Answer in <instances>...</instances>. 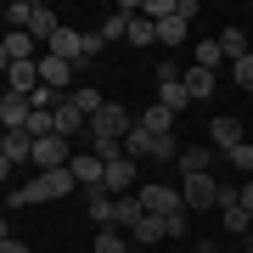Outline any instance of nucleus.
I'll use <instances>...</instances> for the list:
<instances>
[{
	"instance_id": "obj_35",
	"label": "nucleus",
	"mask_w": 253,
	"mask_h": 253,
	"mask_svg": "<svg viewBox=\"0 0 253 253\" xmlns=\"http://www.w3.org/2000/svg\"><path fill=\"white\" fill-rule=\"evenodd\" d=\"M236 203H242V208H248V214H253V174H248V180H242V186H236Z\"/></svg>"
},
{
	"instance_id": "obj_40",
	"label": "nucleus",
	"mask_w": 253,
	"mask_h": 253,
	"mask_svg": "<svg viewBox=\"0 0 253 253\" xmlns=\"http://www.w3.org/2000/svg\"><path fill=\"white\" fill-rule=\"evenodd\" d=\"M197 253H225V248H214V242H203V248H197Z\"/></svg>"
},
{
	"instance_id": "obj_42",
	"label": "nucleus",
	"mask_w": 253,
	"mask_h": 253,
	"mask_svg": "<svg viewBox=\"0 0 253 253\" xmlns=\"http://www.w3.org/2000/svg\"><path fill=\"white\" fill-rule=\"evenodd\" d=\"M0 96H6V79H0Z\"/></svg>"
},
{
	"instance_id": "obj_25",
	"label": "nucleus",
	"mask_w": 253,
	"mask_h": 253,
	"mask_svg": "<svg viewBox=\"0 0 253 253\" xmlns=\"http://www.w3.org/2000/svg\"><path fill=\"white\" fill-rule=\"evenodd\" d=\"M124 40H129V45H152V40H158V23H146V17H129Z\"/></svg>"
},
{
	"instance_id": "obj_38",
	"label": "nucleus",
	"mask_w": 253,
	"mask_h": 253,
	"mask_svg": "<svg viewBox=\"0 0 253 253\" xmlns=\"http://www.w3.org/2000/svg\"><path fill=\"white\" fill-rule=\"evenodd\" d=\"M6 68H11V56H6V40H0V79H6Z\"/></svg>"
},
{
	"instance_id": "obj_43",
	"label": "nucleus",
	"mask_w": 253,
	"mask_h": 253,
	"mask_svg": "<svg viewBox=\"0 0 253 253\" xmlns=\"http://www.w3.org/2000/svg\"><path fill=\"white\" fill-rule=\"evenodd\" d=\"M248 253H253V248H248Z\"/></svg>"
},
{
	"instance_id": "obj_33",
	"label": "nucleus",
	"mask_w": 253,
	"mask_h": 253,
	"mask_svg": "<svg viewBox=\"0 0 253 253\" xmlns=\"http://www.w3.org/2000/svg\"><path fill=\"white\" fill-rule=\"evenodd\" d=\"M231 73H236V84H242V90H253V56H242V62H231Z\"/></svg>"
},
{
	"instance_id": "obj_24",
	"label": "nucleus",
	"mask_w": 253,
	"mask_h": 253,
	"mask_svg": "<svg viewBox=\"0 0 253 253\" xmlns=\"http://www.w3.org/2000/svg\"><path fill=\"white\" fill-rule=\"evenodd\" d=\"M174 163H180V174H208V146H191V152L180 146V158H174Z\"/></svg>"
},
{
	"instance_id": "obj_19",
	"label": "nucleus",
	"mask_w": 253,
	"mask_h": 253,
	"mask_svg": "<svg viewBox=\"0 0 253 253\" xmlns=\"http://www.w3.org/2000/svg\"><path fill=\"white\" fill-rule=\"evenodd\" d=\"M219 225H225L231 236H248V225H253V214H248V208H242V203L231 197V203H219Z\"/></svg>"
},
{
	"instance_id": "obj_14",
	"label": "nucleus",
	"mask_w": 253,
	"mask_h": 253,
	"mask_svg": "<svg viewBox=\"0 0 253 253\" xmlns=\"http://www.w3.org/2000/svg\"><path fill=\"white\" fill-rule=\"evenodd\" d=\"M174 118H180V113H169V107L158 101V107H146V113L135 118V124L146 129V135H174Z\"/></svg>"
},
{
	"instance_id": "obj_30",
	"label": "nucleus",
	"mask_w": 253,
	"mask_h": 253,
	"mask_svg": "<svg viewBox=\"0 0 253 253\" xmlns=\"http://www.w3.org/2000/svg\"><path fill=\"white\" fill-rule=\"evenodd\" d=\"M141 17H146V23H163V17H174V0H146V6H141Z\"/></svg>"
},
{
	"instance_id": "obj_32",
	"label": "nucleus",
	"mask_w": 253,
	"mask_h": 253,
	"mask_svg": "<svg viewBox=\"0 0 253 253\" xmlns=\"http://www.w3.org/2000/svg\"><path fill=\"white\" fill-rule=\"evenodd\" d=\"M231 163H236V169H242V174H253V141H242V146H231Z\"/></svg>"
},
{
	"instance_id": "obj_27",
	"label": "nucleus",
	"mask_w": 253,
	"mask_h": 253,
	"mask_svg": "<svg viewBox=\"0 0 253 253\" xmlns=\"http://www.w3.org/2000/svg\"><path fill=\"white\" fill-rule=\"evenodd\" d=\"M96 253H129V242H124V231H118V225H107V231H96Z\"/></svg>"
},
{
	"instance_id": "obj_31",
	"label": "nucleus",
	"mask_w": 253,
	"mask_h": 253,
	"mask_svg": "<svg viewBox=\"0 0 253 253\" xmlns=\"http://www.w3.org/2000/svg\"><path fill=\"white\" fill-rule=\"evenodd\" d=\"M186 208H180V214H169V219H163V236H169V242H180V236H186Z\"/></svg>"
},
{
	"instance_id": "obj_13",
	"label": "nucleus",
	"mask_w": 253,
	"mask_h": 253,
	"mask_svg": "<svg viewBox=\"0 0 253 253\" xmlns=\"http://www.w3.org/2000/svg\"><path fill=\"white\" fill-rule=\"evenodd\" d=\"M84 197H90V203H84V214L96 219V231L118 225V208H113V197H107V191H84Z\"/></svg>"
},
{
	"instance_id": "obj_1",
	"label": "nucleus",
	"mask_w": 253,
	"mask_h": 253,
	"mask_svg": "<svg viewBox=\"0 0 253 253\" xmlns=\"http://www.w3.org/2000/svg\"><path fill=\"white\" fill-rule=\"evenodd\" d=\"M84 129H90V141H124L129 129H135V113H129V107H118V101H107V107H101Z\"/></svg>"
},
{
	"instance_id": "obj_41",
	"label": "nucleus",
	"mask_w": 253,
	"mask_h": 253,
	"mask_svg": "<svg viewBox=\"0 0 253 253\" xmlns=\"http://www.w3.org/2000/svg\"><path fill=\"white\" fill-rule=\"evenodd\" d=\"M248 248H253V225H248Z\"/></svg>"
},
{
	"instance_id": "obj_8",
	"label": "nucleus",
	"mask_w": 253,
	"mask_h": 253,
	"mask_svg": "<svg viewBox=\"0 0 253 253\" xmlns=\"http://www.w3.org/2000/svg\"><path fill=\"white\" fill-rule=\"evenodd\" d=\"M68 169H73V180H79L84 191H101V169H107V163H101L96 152H73Z\"/></svg>"
},
{
	"instance_id": "obj_21",
	"label": "nucleus",
	"mask_w": 253,
	"mask_h": 253,
	"mask_svg": "<svg viewBox=\"0 0 253 253\" xmlns=\"http://www.w3.org/2000/svg\"><path fill=\"white\" fill-rule=\"evenodd\" d=\"M79 129H84V113H73V101H62V107H56V135L73 141Z\"/></svg>"
},
{
	"instance_id": "obj_20",
	"label": "nucleus",
	"mask_w": 253,
	"mask_h": 253,
	"mask_svg": "<svg viewBox=\"0 0 253 253\" xmlns=\"http://www.w3.org/2000/svg\"><path fill=\"white\" fill-rule=\"evenodd\" d=\"M124 158H129V163H135V158H158V135H146V129L135 124V129L124 135Z\"/></svg>"
},
{
	"instance_id": "obj_10",
	"label": "nucleus",
	"mask_w": 253,
	"mask_h": 253,
	"mask_svg": "<svg viewBox=\"0 0 253 253\" xmlns=\"http://www.w3.org/2000/svg\"><path fill=\"white\" fill-rule=\"evenodd\" d=\"M6 90L34 96V90H40V62H11V68H6Z\"/></svg>"
},
{
	"instance_id": "obj_7",
	"label": "nucleus",
	"mask_w": 253,
	"mask_h": 253,
	"mask_svg": "<svg viewBox=\"0 0 253 253\" xmlns=\"http://www.w3.org/2000/svg\"><path fill=\"white\" fill-rule=\"evenodd\" d=\"M45 51H51V56H62V62H79V56H84V34L62 23V28H56V34L45 40Z\"/></svg>"
},
{
	"instance_id": "obj_39",
	"label": "nucleus",
	"mask_w": 253,
	"mask_h": 253,
	"mask_svg": "<svg viewBox=\"0 0 253 253\" xmlns=\"http://www.w3.org/2000/svg\"><path fill=\"white\" fill-rule=\"evenodd\" d=\"M0 242H11V225H6V219H0Z\"/></svg>"
},
{
	"instance_id": "obj_15",
	"label": "nucleus",
	"mask_w": 253,
	"mask_h": 253,
	"mask_svg": "<svg viewBox=\"0 0 253 253\" xmlns=\"http://www.w3.org/2000/svg\"><path fill=\"white\" fill-rule=\"evenodd\" d=\"M186 96L191 101H208V96H214V73H208V68H197V62H186Z\"/></svg>"
},
{
	"instance_id": "obj_34",
	"label": "nucleus",
	"mask_w": 253,
	"mask_h": 253,
	"mask_svg": "<svg viewBox=\"0 0 253 253\" xmlns=\"http://www.w3.org/2000/svg\"><path fill=\"white\" fill-rule=\"evenodd\" d=\"M107 51V40H101V28H90V34H84V56H101Z\"/></svg>"
},
{
	"instance_id": "obj_2",
	"label": "nucleus",
	"mask_w": 253,
	"mask_h": 253,
	"mask_svg": "<svg viewBox=\"0 0 253 253\" xmlns=\"http://www.w3.org/2000/svg\"><path fill=\"white\" fill-rule=\"evenodd\" d=\"M180 203L191 208H219V180L214 174H180Z\"/></svg>"
},
{
	"instance_id": "obj_11",
	"label": "nucleus",
	"mask_w": 253,
	"mask_h": 253,
	"mask_svg": "<svg viewBox=\"0 0 253 253\" xmlns=\"http://www.w3.org/2000/svg\"><path fill=\"white\" fill-rule=\"evenodd\" d=\"M56 28H62V23H56V11H51V6H40V0H28V28H23V34H34V40H51Z\"/></svg>"
},
{
	"instance_id": "obj_36",
	"label": "nucleus",
	"mask_w": 253,
	"mask_h": 253,
	"mask_svg": "<svg viewBox=\"0 0 253 253\" xmlns=\"http://www.w3.org/2000/svg\"><path fill=\"white\" fill-rule=\"evenodd\" d=\"M11 169H17V163H11L6 152H0V186H6V180H11Z\"/></svg>"
},
{
	"instance_id": "obj_37",
	"label": "nucleus",
	"mask_w": 253,
	"mask_h": 253,
	"mask_svg": "<svg viewBox=\"0 0 253 253\" xmlns=\"http://www.w3.org/2000/svg\"><path fill=\"white\" fill-rule=\"evenodd\" d=\"M0 253H28V242H17V236H11V242H0Z\"/></svg>"
},
{
	"instance_id": "obj_23",
	"label": "nucleus",
	"mask_w": 253,
	"mask_h": 253,
	"mask_svg": "<svg viewBox=\"0 0 253 253\" xmlns=\"http://www.w3.org/2000/svg\"><path fill=\"white\" fill-rule=\"evenodd\" d=\"M113 208H118V231H129V225H135V219H146L141 197H113Z\"/></svg>"
},
{
	"instance_id": "obj_16",
	"label": "nucleus",
	"mask_w": 253,
	"mask_h": 253,
	"mask_svg": "<svg viewBox=\"0 0 253 253\" xmlns=\"http://www.w3.org/2000/svg\"><path fill=\"white\" fill-rule=\"evenodd\" d=\"M40 40L34 34H23V28H11V34H6V56H11V62H40Z\"/></svg>"
},
{
	"instance_id": "obj_22",
	"label": "nucleus",
	"mask_w": 253,
	"mask_h": 253,
	"mask_svg": "<svg viewBox=\"0 0 253 253\" xmlns=\"http://www.w3.org/2000/svg\"><path fill=\"white\" fill-rule=\"evenodd\" d=\"M191 62H197V68H208V73H214L219 62H225V56H219V40H197V45H191Z\"/></svg>"
},
{
	"instance_id": "obj_29",
	"label": "nucleus",
	"mask_w": 253,
	"mask_h": 253,
	"mask_svg": "<svg viewBox=\"0 0 253 253\" xmlns=\"http://www.w3.org/2000/svg\"><path fill=\"white\" fill-rule=\"evenodd\" d=\"M158 40H163V45H186V23L180 17H163L158 23Z\"/></svg>"
},
{
	"instance_id": "obj_17",
	"label": "nucleus",
	"mask_w": 253,
	"mask_h": 253,
	"mask_svg": "<svg viewBox=\"0 0 253 253\" xmlns=\"http://www.w3.org/2000/svg\"><path fill=\"white\" fill-rule=\"evenodd\" d=\"M68 101H73V113H84V124H90V118H96L101 107H107V96H101L96 84H79V90H73Z\"/></svg>"
},
{
	"instance_id": "obj_28",
	"label": "nucleus",
	"mask_w": 253,
	"mask_h": 253,
	"mask_svg": "<svg viewBox=\"0 0 253 253\" xmlns=\"http://www.w3.org/2000/svg\"><path fill=\"white\" fill-rule=\"evenodd\" d=\"M158 101L169 113H180V107H191V96H186V84H158Z\"/></svg>"
},
{
	"instance_id": "obj_9",
	"label": "nucleus",
	"mask_w": 253,
	"mask_h": 253,
	"mask_svg": "<svg viewBox=\"0 0 253 253\" xmlns=\"http://www.w3.org/2000/svg\"><path fill=\"white\" fill-rule=\"evenodd\" d=\"M0 152L11 163H34V135L28 129H0Z\"/></svg>"
},
{
	"instance_id": "obj_6",
	"label": "nucleus",
	"mask_w": 253,
	"mask_h": 253,
	"mask_svg": "<svg viewBox=\"0 0 253 253\" xmlns=\"http://www.w3.org/2000/svg\"><path fill=\"white\" fill-rule=\"evenodd\" d=\"M73 68H79V62H62V56H40V84H45V90H56V96H62L68 90V79H73Z\"/></svg>"
},
{
	"instance_id": "obj_12",
	"label": "nucleus",
	"mask_w": 253,
	"mask_h": 253,
	"mask_svg": "<svg viewBox=\"0 0 253 253\" xmlns=\"http://www.w3.org/2000/svg\"><path fill=\"white\" fill-rule=\"evenodd\" d=\"M208 141H214L219 152H231V146H242L248 135H242V124H236V118L225 113V118H214V124H208Z\"/></svg>"
},
{
	"instance_id": "obj_26",
	"label": "nucleus",
	"mask_w": 253,
	"mask_h": 253,
	"mask_svg": "<svg viewBox=\"0 0 253 253\" xmlns=\"http://www.w3.org/2000/svg\"><path fill=\"white\" fill-rule=\"evenodd\" d=\"M129 236H135V242H163V219L146 214V219H135V225H129Z\"/></svg>"
},
{
	"instance_id": "obj_4",
	"label": "nucleus",
	"mask_w": 253,
	"mask_h": 253,
	"mask_svg": "<svg viewBox=\"0 0 253 253\" xmlns=\"http://www.w3.org/2000/svg\"><path fill=\"white\" fill-rule=\"evenodd\" d=\"M129 186H135V163L113 158L107 169H101V191H107V197H129Z\"/></svg>"
},
{
	"instance_id": "obj_18",
	"label": "nucleus",
	"mask_w": 253,
	"mask_h": 253,
	"mask_svg": "<svg viewBox=\"0 0 253 253\" xmlns=\"http://www.w3.org/2000/svg\"><path fill=\"white\" fill-rule=\"evenodd\" d=\"M219 56H225V62H242V56H253V45H248V34L242 28H225V34H219Z\"/></svg>"
},
{
	"instance_id": "obj_3",
	"label": "nucleus",
	"mask_w": 253,
	"mask_h": 253,
	"mask_svg": "<svg viewBox=\"0 0 253 253\" xmlns=\"http://www.w3.org/2000/svg\"><path fill=\"white\" fill-rule=\"evenodd\" d=\"M135 197H141V208H146V214H158V219H169V214H180V186H141L135 191Z\"/></svg>"
},
{
	"instance_id": "obj_5",
	"label": "nucleus",
	"mask_w": 253,
	"mask_h": 253,
	"mask_svg": "<svg viewBox=\"0 0 253 253\" xmlns=\"http://www.w3.org/2000/svg\"><path fill=\"white\" fill-rule=\"evenodd\" d=\"M28 118H34V101L28 96H17V90L0 96V129H28Z\"/></svg>"
}]
</instances>
